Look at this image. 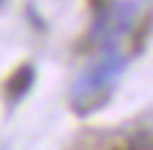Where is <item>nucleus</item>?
<instances>
[{"label": "nucleus", "instance_id": "f257e3e1", "mask_svg": "<svg viewBox=\"0 0 153 150\" xmlns=\"http://www.w3.org/2000/svg\"><path fill=\"white\" fill-rule=\"evenodd\" d=\"M122 68H125V57L116 48H111L91 71L79 77V82L74 85V102L91 99V96H99L102 91H108L111 85H114V79L122 74Z\"/></svg>", "mask_w": 153, "mask_h": 150}, {"label": "nucleus", "instance_id": "f03ea898", "mask_svg": "<svg viewBox=\"0 0 153 150\" xmlns=\"http://www.w3.org/2000/svg\"><path fill=\"white\" fill-rule=\"evenodd\" d=\"M31 79H34V68H31V65L17 68V71L11 74V79L6 82V94H9L11 99H20V96L31 88Z\"/></svg>", "mask_w": 153, "mask_h": 150}]
</instances>
